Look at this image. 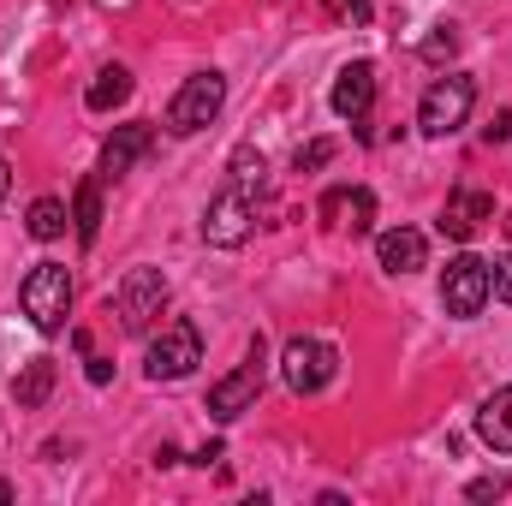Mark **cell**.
<instances>
[{"label":"cell","mask_w":512,"mask_h":506,"mask_svg":"<svg viewBox=\"0 0 512 506\" xmlns=\"http://www.w3.org/2000/svg\"><path fill=\"white\" fill-rule=\"evenodd\" d=\"M12 393H18V411H36V405H48V393H54V364H48V358H30Z\"/></svg>","instance_id":"cell-18"},{"label":"cell","mask_w":512,"mask_h":506,"mask_svg":"<svg viewBox=\"0 0 512 506\" xmlns=\"http://www.w3.org/2000/svg\"><path fill=\"white\" fill-rule=\"evenodd\" d=\"M477 435L489 453H512V387H495L477 411Z\"/></svg>","instance_id":"cell-15"},{"label":"cell","mask_w":512,"mask_h":506,"mask_svg":"<svg viewBox=\"0 0 512 506\" xmlns=\"http://www.w3.org/2000/svg\"><path fill=\"white\" fill-rule=\"evenodd\" d=\"M262 381H268V340L251 334V346H245V364L233 370V376H221L209 387V411L221 417V423H233V417H245L256 405V393H262Z\"/></svg>","instance_id":"cell-4"},{"label":"cell","mask_w":512,"mask_h":506,"mask_svg":"<svg viewBox=\"0 0 512 506\" xmlns=\"http://www.w3.org/2000/svg\"><path fill=\"white\" fill-rule=\"evenodd\" d=\"M102 185H108L102 173L84 179V185H78V203H72V227H78L84 245H96V233H102Z\"/></svg>","instance_id":"cell-17"},{"label":"cell","mask_w":512,"mask_h":506,"mask_svg":"<svg viewBox=\"0 0 512 506\" xmlns=\"http://www.w3.org/2000/svg\"><path fill=\"white\" fill-rule=\"evenodd\" d=\"M417 54L429 60V66H441V60H453L459 54V24H435L423 42H417Z\"/></svg>","instance_id":"cell-20"},{"label":"cell","mask_w":512,"mask_h":506,"mask_svg":"<svg viewBox=\"0 0 512 506\" xmlns=\"http://www.w3.org/2000/svg\"><path fill=\"white\" fill-rule=\"evenodd\" d=\"M495 298V268L483 262V256H453L447 268H441V304H447V316H459V322H471V316H483V304Z\"/></svg>","instance_id":"cell-3"},{"label":"cell","mask_w":512,"mask_h":506,"mask_svg":"<svg viewBox=\"0 0 512 506\" xmlns=\"http://www.w3.org/2000/svg\"><path fill=\"white\" fill-rule=\"evenodd\" d=\"M340 370V352L328 346V340H316V334H298V340H286V352H280V381L292 387V393H322L328 381Z\"/></svg>","instance_id":"cell-8"},{"label":"cell","mask_w":512,"mask_h":506,"mask_svg":"<svg viewBox=\"0 0 512 506\" xmlns=\"http://www.w3.org/2000/svg\"><path fill=\"white\" fill-rule=\"evenodd\" d=\"M471 108H477V84L459 78V72H447V78H435V84L423 90L417 126H423V137H453V131L471 120Z\"/></svg>","instance_id":"cell-6"},{"label":"cell","mask_w":512,"mask_h":506,"mask_svg":"<svg viewBox=\"0 0 512 506\" xmlns=\"http://www.w3.org/2000/svg\"><path fill=\"white\" fill-rule=\"evenodd\" d=\"M6 501H12V483H0V506H6Z\"/></svg>","instance_id":"cell-29"},{"label":"cell","mask_w":512,"mask_h":506,"mask_svg":"<svg viewBox=\"0 0 512 506\" xmlns=\"http://www.w3.org/2000/svg\"><path fill=\"white\" fill-rule=\"evenodd\" d=\"M233 179H245V185H262V149H251V143H245V149H233Z\"/></svg>","instance_id":"cell-22"},{"label":"cell","mask_w":512,"mask_h":506,"mask_svg":"<svg viewBox=\"0 0 512 506\" xmlns=\"http://www.w3.org/2000/svg\"><path fill=\"white\" fill-rule=\"evenodd\" d=\"M256 227V197L245 179H233L209 209H203V245H215V251H239L245 239H251Z\"/></svg>","instance_id":"cell-5"},{"label":"cell","mask_w":512,"mask_h":506,"mask_svg":"<svg viewBox=\"0 0 512 506\" xmlns=\"http://www.w3.org/2000/svg\"><path fill=\"white\" fill-rule=\"evenodd\" d=\"M227 108V78L221 72H191L173 102H167V131L173 137H197L203 126H215V114Z\"/></svg>","instance_id":"cell-2"},{"label":"cell","mask_w":512,"mask_h":506,"mask_svg":"<svg viewBox=\"0 0 512 506\" xmlns=\"http://www.w3.org/2000/svg\"><path fill=\"white\" fill-rule=\"evenodd\" d=\"M376 256H382L387 274H417L429 262V239L417 227H387L382 239H376Z\"/></svg>","instance_id":"cell-14"},{"label":"cell","mask_w":512,"mask_h":506,"mask_svg":"<svg viewBox=\"0 0 512 506\" xmlns=\"http://www.w3.org/2000/svg\"><path fill=\"white\" fill-rule=\"evenodd\" d=\"M149 149H155V126H149V120L114 126V137L102 143V167H96V173L114 185V179H126V173L137 167V161H143V155H149Z\"/></svg>","instance_id":"cell-11"},{"label":"cell","mask_w":512,"mask_h":506,"mask_svg":"<svg viewBox=\"0 0 512 506\" xmlns=\"http://www.w3.org/2000/svg\"><path fill=\"white\" fill-rule=\"evenodd\" d=\"M334 155H340V143H334V137H316V143H304V149L292 155V167H298V173H316V167H328Z\"/></svg>","instance_id":"cell-21"},{"label":"cell","mask_w":512,"mask_h":506,"mask_svg":"<svg viewBox=\"0 0 512 506\" xmlns=\"http://www.w3.org/2000/svg\"><path fill=\"white\" fill-rule=\"evenodd\" d=\"M6 191H12V161H0V203H6Z\"/></svg>","instance_id":"cell-28"},{"label":"cell","mask_w":512,"mask_h":506,"mask_svg":"<svg viewBox=\"0 0 512 506\" xmlns=\"http://www.w3.org/2000/svg\"><path fill=\"white\" fill-rule=\"evenodd\" d=\"M495 298H501V304H512V256L495 268Z\"/></svg>","instance_id":"cell-24"},{"label":"cell","mask_w":512,"mask_h":506,"mask_svg":"<svg viewBox=\"0 0 512 506\" xmlns=\"http://www.w3.org/2000/svg\"><path fill=\"white\" fill-rule=\"evenodd\" d=\"M203 364V334H197V322H167L155 340H149V381H185L191 370Z\"/></svg>","instance_id":"cell-7"},{"label":"cell","mask_w":512,"mask_h":506,"mask_svg":"<svg viewBox=\"0 0 512 506\" xmlns=\"http://www.w3.org/2000/svg\"><path fill=\"white\" fill-rule=\"evenodd\" d=\"M322 221H328V227H346L352 239L370 233V227H376V191H370V185H334V191L322 197Z\"/></svg>","instance_id":"cell-13"},{"label":"cell","mask_w":512,"mask_h":506,"mask_svg":"<svg viewBox=\"0 0 512 506\" xmlns=\"http://www.w3.org/2000/svg\"><path fill=\"white\" fill-rule=\"evenodd\" d=\"M489 221H495V197L465 185V191H453V197L441 203V221H435V227H441L447 239H459V245H465V239H477Z\"/></svg>","instance_id":"cell-10"},{"label":"cell","mask_w":512,"mask_h":506,"mask_svg":"<svg viewBox=\"0 0 512 506\" xmlns=\"http://www.w3.org/2000/svg\"><path fill=\"white\" fill-rule=\"evenodd\" d=\"M114 310H120L126 334H149L155 316L167 310V274L161 268H131L120 280V292H114Z\"/></svg>","instance_id":"cell-9"},{"label":"cell","mask_w":512,"mask_h":506,"mask_svg":"<svg viewBox=\"0 0 512 506\" xmlns=\"http://www.w3.org/2000/svg\"><path fill=\"white\" fill-rule=\"evenodd\" d=\"M512 483L507 477H477V483H471V489H465V495H471V501H501V495H507Z\"/></svg>","instance_id":"cell-23"},{"label":"cell","mask_w":512,"mask_h":506,"mask_svg":"<svg viewBox=\"0 0 512 506\" xmlns=\"http://www.w3.org/2000/svg\"><path fill=\"white\" fill-rule=\"evenodd\" d=\"M66 221H72V215H66V203H60V197H36V203H30V239L54 245V239L66 233Z\"/></svg>","instance_id":"cell-19"},{"label":"cell","mask_w":512,"mask_h":506,"mask_svg":"<svg viewBox=\"0 0 512 506\" xmlns=\"http://www.w3.org/2000/svg\"><path fill=\"white\" fill-rule=\"evenodd\" d=\"M18 304H24L30 328L60 334L66 328V310H72V274H66V262H36L24 274V286H18Z\"/></svg>","instance_id":"cell-1"},{"label":"cell","mask_w":512,"mask_h":506,"mask_svg":"<svg viewBox=\"0 0 512 506\" xmlns=\"http://www.w3.org/2000/svg\"><path fill=\"white\" fill-rule=\"evenodd\" d=\"M507 233H512V215H507Z\"/></svg>","instance_id":"cell-30"},{"label":"cell","mask_w":512,"mask_h":506,"mask_svg":"<svg viewBox=\"0 0 512 506\" xmlns=\"http://www.w3.org/2000/svg\"><path fill=\"white\" fill-rule=\"evenodd\" d=\"M483 137H489V143H512V108L507 114H495V126L483 131Z\"/></svg>","instance_id":"cell-25"},{"label":"cell","mask_w":512,"mask_h":506,"mask_svg":"<svg viewBox=\"0 0 512 506\" xmlns=\"http://www.w3.org/2000/svg\"><path fill=\"white\" fill-rule=\"evenodd\" d=\"M84 376L96 381V387H108V381H114V364H108V358H90V370H84Z\"/></svg>","instance_id":"cell-26"},{"label":"cell","mask_w":512,"mask_h":506,"mask_svg":"<svg viewBox=\"0 0 512 506\" xmlns=\"http://www.w3.org/2000/svg\"><path fill=\"white\" fill-rule=\"evenodd\" d=\"M334 114L340 120H370V108H376V66L370 60H352V66H340V78H334Z\"/></svg>","instance_id":"cell-12"},{"label":"cell","mask_w":512,"mask_h":506,"mask_svg":"<svg viewBox=\"0 0 512 506\" xmlns=\"http://www.w3.org/2000/svg\"><path fill=\"white\" fill-rule=\"evenodd\" d=\"M215 459H221V441H209V447H197V453H191V465H203V471H209Z\"/></svg>","instance_id":"cell-27"},{"label":"cell","mask_w":512,"mask_h":506,"mask_svg":"<svg viewBox=\"0 0 512 506\" xmlns=\"http://www.w3.org/2000/svg\"><path fill=\"white\" fill-rule=\"evenodd\" d=\"M126 96H131V72L126 66H102V72L90 78V90H84V108H90V114H114Z\"/></svg>","instance_id":"cell-16"}]
</instances>
